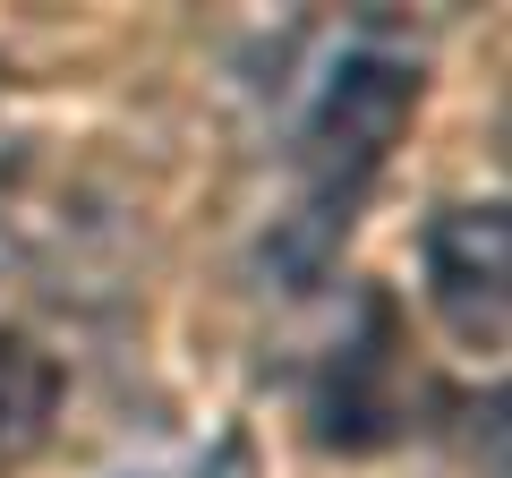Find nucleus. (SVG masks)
I'll return each instance as SVG.
<instances>
[{
    "instance_id": "nucleus-5",
    "label": "nucleus",
    "mask_w": 512,
    "mask_h": 478,
    "mask_svg": "<svg viewBox=\"0 0 512 478\" xmlns=\"http://www.w3.org/2000/svg\"><path fill=\"white\" fill-rule=\"evenodd\" d=\"M197 478H256V453H248V436H239V427H222V436L205 444Z\"/></svg>"
},
{
    "instance_id": "nucleus-1",
    "label": "nucleus",
    "mask_w": 512,
    "mask_h": 478,
    "mask_svg": "<svg viewBox=\"0 0 512 478\" xmlns=\"http://www.w3.org/2000/svg\"><path fill=\"white\" fill-rule=\"evenodd\" d=\"M419 94H427V60L393 35H350L325 60V77L308 94V120H299V188L274 214L265 248H256V265L282 291H316L333 274L376 171L393 163L402 129L419 120Z\"/></svg>"
},
{
    "instance_id": "nucleus-6",
    "label": "nucleus",
    "mask_w": 512,
    "mask_h": 478,
    "mask_svg": "<svg viewBox=\"0 0 512 478\" xmlns=\"http://www.w3.org/2000/svg\"><path fill=\"white\" fill-rule=\"evenodd\" d=\"M120 478H154V470H120Z\"/></svg>"
},
{
    "instance_id": "nucleus-3",
    "label": "nucleus",
    "mask_w": 512,
    "mask_h": 478,
    "mask_svg": "<svg viewBox=\"0 0 512 478\" xmlns=\"http://www.w3.org/2000/svg\"><path fill=\"white\" fill-rule=\"evenodd\" d=\"M393 419H402V402H393V316H384V299H367V333L342 342V359L316 385V436L342 444V453H376L393 436Z\"/></svg>"
},
{
    "instance_id": "nucleus-2",
    "label": "nucleus",
    "mask_w": 512,
    "mask_h": 478,
    "mask_svg": "<svg viewBox=\"0 0 512 478\" xmlns=\"http://www.w3.org/2000/svg\"><path fill=\"white\" fill-rule=\"evenodd\" d=\"M419 274H427V308L444 316L461 350H504V316H512V222L504 197H470V205H436L419 231Z\"/></svg>"
},
{
    "instance_id": "nucleus-4",
    "label": "nucleus",
    "mask_w": 512,
    "mask_h": 478,
    "mask_svg": "<svg viewBox=\"0 0 512 478\" xmlns=\"http://www.w3.org/2000/svg\"><path fill=\"white\" fill-rule=\"evenodd\" d=\"M52 402H60V368L26 342V333H0V470H18L43 444Z\"/></svg>"
}]
</instances>
